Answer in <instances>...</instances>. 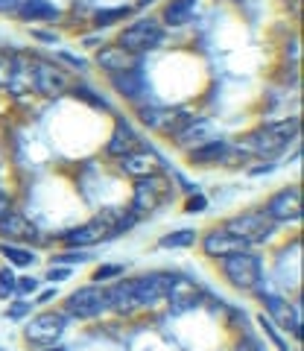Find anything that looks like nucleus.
<instances>
[{
	"label": "nucleus",
	"mask_w": 304,
	"mask_h": 351,
	"mask_svg": "<svg viewBox=\"0 0 304 351\" xmlns=\"http://www.w3.org/2000/svg\"><path fill=\"white\" fill-rule=\"evenodd\" d=\"M223 261V276L225 281L237 290H257L260 278H264V267H260V258L252 255V252H231V255L220 258Z\"/></svg>",
	"instance_id": "f257e3e1"
},
{
	"label": "nucleus",
	"mask_w": 304,
	"mask_h": 351,
	"mask_svg": "<svg viewBox=\"0 0 304 351\" xmlns=\"http://www.w3.org/2000/svg\"><path fill=\"white\" fill-rule=\"evenodd\" d=\"M275 219L266 217V211H246V214H237L231 219H225V232L234 234L237 240H243L246 246H257L275 232Z\"/></svg>",
	"instance_id": "f03ea898"
},
{
	"label": "nucleus",
	"mask_w": 304,
	"mask_h": 351,
	"mask_svg": "<svg viewBox=\"0 0 304 351\" xmlns=\"http://www.w3.org/2000/svg\"><path fill=\"white\" fill-rule=\"evenodd\" d=\"M161 41H164V29H161L158 21L140 18V21L129 24L121 32V38H117V47H123L126 53H132V56H140V53L155 50Z\"/></svg>",
	"instance_id": "7ed1b4c3"
},
{
	"label": "nucleus",
	"mask_w": 304,
	"mask_h": 351,
	"mask_svg": "<svg viewBox=\"0 0 304 351\" xmlns=\"http://www.w3.org/2000/svg\"><path fill=\"white\" fill-rule=\"evenodd\" d=\"M170 196V182L167 176H149V179H138L135 193H132V214L144 217L152 214L155 208Z\"/></svg>",
	"instance_id": "20e7f679"
},
{
	"label": "nucleus",
	"mask_w": 304,
	"mask_h": 351,
	"mask_svg": "<svg viewBox=\"0 0 304 351\" xmlns=\"http://www.w3.org/2000/svg\"><path fill=\"white\" fill-rule=\"evenodd\" d=\"M105 311H108L105 290H100L97 284H91V287H79L76 293L68 295V302H64V313L76 316V319H94V316H100Z\"/></svg>",
	"instance_id": "39448f33"
},
{
	"label": "nucleus",
	"mask_w": 304,
	"mask_h": 351,
	"mask_svg": "<svg viewBox=\"0 0 304 351\" xmlns=\"http://www.w3.org/2000/svg\"><path fill=\"white\" fill-rule=\"evenodd\" d=\"M64 328H68V316L59 311H45L41 316H32L27 322V339L32 346H53L56 339H62Z\"/></svg>",
	"instance_id": "423d86ee"
},
{
	"label": "nucleus",
	"mask_w": 304,
	"mask_h": 351,
	"mask_svg": "<svg viewBox=\"0 0 304 351\" xmlns=\"http://www.w3.org/2000/svg\"><path fill=\"white\" fill-rule=\"evenodd\" d=\"M140 120H144V126L152 129V132L176 135L179 129H184L190 114L184 112V108H176V106H144L140 108Z\"/></svg>",
	"instance_id": "0eeeda50"
},
{
	"label": "nucleus",
	"mask_w": 304,
	"mask_h": 351,
	"mask_svg": "<svg viewBox=\"0 0 304 351\" xmlns=\"http://www.w3.org/2000/svg\"><path fill=\"white\" fill-rule=\"evenodd\" d=\"M62 237L68 243V249H88V246L103 243L108 237H114V223H105V214H103V217H94L91 223H82L71 228V232H64Z\"/></svg>",
	"instance_id": "6e6552de"
},
{
	"label": "nucleus",
	"mask_w": 304,
	"mask_h": 351,
	"mask_svg": "<svg viewBox=\"0 0 304 351\" xmlns=\"http://www.w3.org/2000/svg\"><path fill=\"white\" fill-rule=\"evenodd\" d=\"M32 88L45 97H62L71 88V76L53 62H36L32 64Z\"/></svg>",
	"instance_id": "1a4fd4ad"
},
{
	"label": "nucleus",
	"mask_w": 304,
	"mask_h": 351,
	"mask_svg": "<svg viewBox=\"0 0 304 351\" xmlns=\"http://www.w3.org/2000/svg\"><path fill=\"white\" fill-rule=\"evenodd\" d=\"M170 281H173V272H147V276L129 278V284H132V293H135V302H138V307L155 304V302L161 299V295H167V290H170Z\"/></svg>",
	"instance_id": "9d476101"
},
{
	"label": "nucleus",
	"mask_w": 304,
	"mask_h": 351,
	"mask_svg": "<svg viewBox=\"0 0 304 351\" xmlns=\"http://www.w3.org/2000/svg\"><path fill=\"white\" fill-rule=\"evenodd\" d=\"M260 295V302L266 304V311H269V316L266 319H275L278 325H284V328H290L296 337H301L304 334V328H301V311L296 304H290V302H284L281 295H269V293H257Z\"/></svg>",
	"instance_id": "9b49d317"
},
{
	"label": "nucleus",
	"mask_w": 304,
	"mask_h": 351,
	"mask_svg": "<svg viewBox=\"0 0 304 351\" xmlns=\"http://www.w3.org/2000/svg\"><path fill=\"white\" fill-rule=\"evenodd\" d=\"M266 217H273L275 223H290V219L301 217V191L299 188H284L269 196L266 202Z\"/></svg>",
	"instance_id": "f8f14e48"
},
{
	"label": "nucleus",
	"mask_w": 304,
	"mask_h": 351,
	"mask_svg": "<svg viewBox=\"0 0 304 351\" xmlns=\"http://www.w3.org/2000/svg\"><path fill=\"white\" fill-rule=\"evenodd\" d=\"M0 237L9 240V243H15V240H21V243H32V240H38V228H36V223H29L24 214L6 211L3 217H0Z\"/></svg>",
	"instance_id": "ddd939ff"
},
{
	"label": "nucleus",
	"mask_w": 304,
	"mask_h": 351,
	"mask_svg": "<svg viewBox=\"0 0 304 351\" xmlns=\"http://www.w3.org/2000/svg\"><path fill=\"white\" fill-rule=\"evenodd\" d=\"M240 147L249 152V156H260V158H273L278 156L281 149L287 147V141H281L275 138L273 132H269L266 126L264 129H255V132H249V135L240 141Z\"/></svg>",
	"instance_id": "4468645a"
},
{
	"label": "nucleus",
	"mask_w": 304,
	"mask_h": 351,
	"mask_svg": "<svg viewBox=\"0 0 304 351\" xmlns=\"http://www.w3.org/2000/svg\"><path fill=\"white\" fill-rule=\"evenodd\" d=\"M167 299L173 302V311L179 313V311H190V307L202 299V293H199V287H197V284H193L190 278L176 276V272H173V281H170Z\"/></svg>",
	"instance_id": "2eb2a0df"
},
{
	"label": "nucleus",
	"mask_w": 304,
	"mask_h": 351,
	"mask_svg": "<svg viewBox=\"0 0 304 351\" xmlns=\"http://www.w3.org/2000/svg\"><path fill=\"white\" fill-rule=\"evenodd\" d=\"M243 246H246L243 240L228 234L225 228H211V232L202 237V252L208 258H225V255H231V252H240Z\"/></svg>",
	"instance_id": "dca6fc26"
},
{
	"label": "nucleus",
	"mask_w": 304,
	"mask_h": 351,
	"mask_svg": "<svg viewBox=\"0 0 304 351\" xmlns=\"http://www.w3.org/2000/svg\"><path fill=\"white\" fill-rule=\"evenodd\" d=\"M121 170L126 176H132V179H149V176H158L161 173V161L158 156H152V152H129V156L121 158Z\"/></svg>",
	"instance_id": "f3484780"
},
{
	"label": "nucleus",
	"mask_w": 304,
	"mask_h": 351,
	"mask_svg": "<svg viewBox=\"0 0 304 351\" xmlns=\"http://www.w3.org/2000/svg\"><path fill=\"white\" fill-rule=\"evenodd\" d=\"M97 64H100L108 76H114V73H123V71H135L138 56H132V53H126L123 47L112 44V47H103L97 53Z\"/></svg>",
	"instance_id": "a211bd4d"
},
{
	"label": "nucleus",
	"mask_w": 304,
	"mask_h": 351,
	"mask_svg": "<svg viewBox=\"0 0 304 351\" xmlns=\"http://www.w3.org/2000/svg\"><path fill=\"white\" fill-rule=\"evenodd\" d=\"M140 147V138H138V132L126 123V120L121 117L117 120V129H114V135L112 141H108V156H117V158H123L129 156V152H135Z\"/></svg>",
	"instance_id": "6ab92c4d"
},
{
	"label": "nucleus",
	"mask_w": 304,
	"mask_h": 351,
	"mask_svg": "<svg viewBox=\"0 0 304 351\" xmlns=\"http://www.w3.org/2000/svg\"><path fill=\"white\" fill-rule=\"evenodd\" d=\"M112 85H114V91L126 97V100H138V97H144L147 91V82H144V76H140V71H123V73H114L112 76Z\"/></svg>",
	"instance_id": "aec40b11"
},
{
	"label": "nucleus",
	"mask_w": 304,
	"mask_h": 351,
	"mask_svg": "<svg viewBox=\"0 0 304 351\" xmlns=\"http://www.w3.org/2000/svg\"><path fill=\"white\" fill-rule=\"evenodd\" d=\"M105 299H108V307L117 313H135L138 311V302H135V293H132V284L126 281H117L112 290H105Z\"/></svg>",
	"instance_id": "412c9836"
},
{
	"label": "nucleus",
	"mask_w": 304,
	"mask_h": 351,
	"mask_svg": "<svg viewBox=\"0 0 304 351\" xmlns=\"http://www.w3.org/2000/svg\"><path fill=\"white\" fill-rule=\"evenodd\" d=\"M15 15L21 21H56L59 9L53 3H47V0H24V3L15 9Z\"/></svg>",
	"instance_id": "4be33fe9"
},
{
	"label": "nucleus",
	"mask_w": 304,
	"mask_h": 351,
	"mask_svg": "<svg viewBox=\"0 0 304 351\" xmlns=\"http://www.w3.org/2000/svg\"><path fill=\"white\" fill-rule=\"evenodd\" d=\"M228 152V144L225 141H211V144H202L190 152V161L197 164V167H205V164H220L223 156Z\"/></svg>",
	"instance_id": "5701e85b"
},
{
	"label": "nucleus",
	"mask_w": 304,
	"mask_h": 351,
	"mask_svg": "<svg viewBox=\"0 0 304 351\" xmlns=\"http://www.w3.org/2000/svg\"><path fill=\"white\" fill-rule=\"evenodd\" d=\"M193 3H197V0H170V3L164 6V24H170V27H181L184 21L190 18Z\"/></svg>",
	"instance_id": "b1692460"
},
{
	"label": "nucleus",
	"mask_w": 304,
	"mask_h": 351,
	"mask_svg": "<svg viewBox=\"0 0 304 351\" xmlns=\"http://www.w3.org/2000/svg\"><path fill=\"white\" fill-rule=\"evenodd\" d=\"M6 88L12 94H21V91H27V88H32V68H29V64L12 62V73H9Z\"/></svg>",
	"instance_id": "393cba45"
},
{
	"label": "nucleus",
	"mask_w": 304,
	"mask_h": 351,
	"mask_svg": "<svg viewBox=\"0 0 304 351\" xmlns=\"http://www.w3.org/2000/svg\"><path fill=\"white\" fill-rule=\"evenodd\" d=\"M0 255H3L12 267H32L36 263V255H32L29 249H24V246H15V243H9V240H3L0 243Z\"/></svg>",
	"instance_id": "a878e982"
},
{
	"label": "nucleus",
	"mask_w": 304,
	"mask_h": 351,
	"mask_svg": "<svg viewBox=\"0 0 304 351\" xmlns=\"http://www.w3.org/2000/svg\"><path fill=\"white\" fill-rule=\"evenodd\" d=\"M193 243H197V232L193 228H179V232H170L158 240L161 249H188Z\"/></svg>",
	"instance_id": "bb28decb"
},
{
	"label": "nucleus",
	"mask_w": 304,
	"mask_h": 351,
	"mask_svg": "<svg viewBox=\"0 0 304 351\" xmlns=\"http://www.w3.org/2000/svg\"><path fill=\"white\" fill-rule=\"evenodd\" d=\"M205 129H211V123H205V120H188V132L179 129L176 132V144H193V138H202Z\"/></svg>",
	"instance_id": "cd10ccee"
},
{
	"label": "nucleus",
	"mask_w": 304,
	"mask_h": 351,
	"mask_svg": "<svg viewBox=\"0 0 304 351\" xmlns=\"http://www.w3.org/2000/svg\"><path fill=\"white\" fill-rule=\"evenodd\" d=\"M266 129L273 132L275 138H281V141H290V138H296V135H299L301 123H299L296 117H290V120H278V123H269Z\"/></svg>",
	"instance_id": "c85d7f7f"
},
{
	"label": "nucleus",
	"mask_w": 304,
	"mask_h": 351,
	"mask_svg": "<svg viewBox=\"0 0 304 351\" xmlns=\"http://www.w3.org/2000/svg\"><path fill=\"white\" fill-rule=\"evenodd\" d=\"M91 255L82 249H73V252H62V255L53 258V263H62V267H73V263H88Z\"/></svg>",
	"instance_id": "c756f323"
},
{
	"label": "nucleus",
	"mask_w": 304,
	"mask_h": 351,
	"mask_svg": "<svg viewBox=\"0 0 304 351\" xmlns=\"http://www.w3.org/2000/svg\"><path fill=\"white\" fill-rule=\"evenodd\" d=\"M126 15H129L126 6H123V9H103V12L94 15V24H97V27H108V24H114V21H121V18H126Z\"/></svg>",
	"instance_id": "7c9ffc66"
},
{
	"label": "nucleus",
	"mask_w": 304,
	"mask_h": 351,
	"mask_svg": "<svg viewBox=\"0 0 304 351\" xmlns=\"http://www.w3.org/2000/svg\"><path fill=\"white\" fill-rule=\"evenodd\" d=\"M15 295V276L9 269H0V299Z\"/></svg>",
	"instance_id": "2f4dec72"
},
{
	"label": "nucleus",
	"mask_w": 304,
	"mask_h": 351,
	"mask_svg": "<svg viewBox=\"0 0 304 351\" xmlns=\"http://www.w3.org/2000/svg\"><path fill=\"white\" fill-rule=\"evenodd\" d=\"M123 272V267L121 263H103L100 269L94 272V281H108V278H117Z\"/></svg>",
	"instance_id": "473e14b6"
},
{
	"label": "nucleus",
	"mask_w": 304,
	"mask_h": 351,
	"mask_svg": "<svg viewBox=\"0 0 304 351\" xmlns=\"http://www.w3.org/2000/svg\"><path fill=\"white\" fill-rule=\"evenodd\" d=\"M257 322H260V328H264V331L269 334V339H273V343L278 346V351H290V348H287V343H284V339H281V337H278V331H275V328H273V322H269V319H266V316H257Z\"/></svg>",
	"instance_id": "72a5a7b5"
},
{
	"label": "nucleus",
	"mask_w": 304,
	"mask_h": 351,
	"mask_svg": "<svg viewBox=\"0 0 304 351\" xmlns=\"http://www.w3.org/2000/svg\"><path fill=\"white\" fill-rule=\"evenodd\" d=\"M73 91H76V97H82V100H88V103H94L97 108H108V106H105V100H103V97H97L94 91H88V88L76 85V88H73Z\"/></svg>",
	"instance_id": "f704fd0d"
},
{
	"label": "nucleus",
	"mask_w": 304,
	"mask_h": 351,
	"mask_svg": "<svg viewBox=\"0 0 304 351\" xmlns=\"http://www.w3.org/2000/svg\"><path fill=\"white\" fill-rule=\"evenodd\" d=\"M59 59H62L64 64H68V68H73V71H85V68H88V62L79 59V56H73V53H68V50L59 53Z\"/></svg>",
	"instance_id": "c9c22d12"
},
{
	"label": "nucleus",
	"mask_w": 304,
	"mask_h": 351,
	"mask_svg": "<svg viewBox=\"0 0 304 351\" xmlns=\"http://www.w3.org/2000/svg\"><path fill=\"white\" fill-rule=\"evenodd\" d=\"M71 276H73V269H71V267L64 269L62 263H56V267H53V269H47V278H50V281H56V284H59V281H68Z\"/></svg>",
	"instance_id": "e433bc0d"
},
{
	"label": "nucleus",
	"mask_w": 304,
	"mask_h": 351,
	"mask_svg": "<svg viewBox=\"0 0 304 351\" xmlns=\"http://www.w3.org/2000/svg\"><path fill=\"white\" fill-rule=\"evenodd\" d=\"M38 287V281L36 278H18L15 281V295H24V293H32Z\"/></svg>",
	"instance_id": "4c0bfd02"
},
{
	"label": "nucleus",
	"mask_w": 304,
	"mask_h": 351,
	"mask_svg": "<svg viewBox=\"0 0 304 351\" xmlns=\"http://www.w3.org/2000/svg\"><path fill=\"white\" fill-rule=\"evenodd\" d=\"M9 73H12V59H6L3 53H0V88H6Z\"/></svg>",
	"instance_id": "58836bf2"
},
{
	"label": "nucleus",
	"mask_w": 304,
	"mask_h": 351,
	"mask_svg": "<svg viewBox=\"0 0 304 351\" xmlns=\"http://www.w3.org/2000/svg\"><path fill=\"white\" fill-rule=\"evenodd\" d=\"M27 313H29V302H15V304L6 311L9 319H21V316H27Z\"/></svg>",
	"instance_id": "ea45409f"
},
{
	"label": "nucleus",
	"mask_w": 304,
	"mask_h": 351,
	"mask_svg": "<svg viewBox=\"0 0 304 351\" xmlns=\"http://www.w3.org/2000/svg\"><path fill=\"white\" fill-rule=\"evenodd\" d=\"M234 351H264V348H260L257 339H252V337H243L240 343L234 346Z\"/></svg>",
	"instance_id": "a19ab883"
},
{
	"label": "nucleus",
	"mask_w": 304,
	"mask_h": 351,
	"mask_svg": "<svg viewBox=\"0 0 304 351\" xmlns=\"http://www.w3.org/2000/svg\"><path fill=\"white\" fill-rule=\"evenodd\" d=\"M24 0H0V12H15Z\"/></svg>",
	"instance_id": "79ce46f5"
},
{
	"label": "nucleus",
	"mask_w": 304,
	"mask_h": 351,
	"mask_svg": "<svg viewBox=\"0 0 304 351\" xmlns=\"http://www.w3.org/2000/svg\"><path fill=\"white\" fill-rule=\"evenodd\" d=\"M205 205H208V199H205V196H193V202H188V211H202Z\"/></svg>",
	"instance_id": "37998d69"
},
{
	"label": "nucleus",
	"mask_w": 304,
	"mask_h": 351,
	"mask_svg": "<svg viewBox=\"0 0 304 351\" xmlns=\"http://www.w3.org/2000/svg\"><path fill=\"white\" fill-rule=\"evenodd\" d=\"M9 205H12V199H9V193H6V191H0V217H3L6 211H12Z\"/></svg>",
	"instance_id": "c03bdc74"
},
{
	"label": "nucleus",
	"mask_w": 304,
	"mask_h": 351,
	"mask_svg": "<svg viewBox=\"0 0 304 351\" xmlns=\"http://www.w3.org/2000/svg\"><path fill=\"white\" fill-rule=\"evenodd\" d=\"M32 36H36L38 41H45V44H56V36H53V32H45V29H38V32H32Z\"/></svg>",
	"instance_id": "a18cd8bd"
},
{
	"label": "nucleus",
	"mask_w": 304,
	"mask_h": 351,
	"mask_svg": "<svg viewBox=\"0 0 304 351\" xmlns=\"http://www.w3.org/2000/svg\"><path fill=\"white\" fill-rule=\"evenodd\" d=\"M53 295H56V290H53V287H50V290H45V293H41V295H38V302H41V304H45V302H50V299H53Z\"/></svg>",
	"instance_id": "49530a36"
},
{
	"label": "nucleus",
	"mask_w": 304,
	"mask_h": 351,
	"mask_svg": "<svg viewBox=\"0 0 304 351\" xmlns=\"http://www.w3.org/2000/svg\"><path fill=\"white\" fill-rule=\"evenodd\" d=\"M266 170H273V164H260V167H252L249 173H252V176H257V173H266Z\"/></svg>",
	"instance_id": "de8ad7c7"
},
{
	"label": "nucleus",
	"mask_w": 304,
	"mask_h": 351,
	"mask_svg": "<svg viewBox=\"0 0 304 351\" xmlns=\"http://www.w3.org/2000/svg\"><path fill=\"white\" fill-rule=\"evenodd\" d=\"M152 3V0H140V6H149Z\"/></svg>",
	"instance_id": "09e8293b"
},
{
	"label": "nucleus",
	"mask_w": 304,
	"mask_h": 351,
	"mask_svg": "<svg viewBox=\"0 0 304 351\" xmlns=\"http://www.w3.org/2000/svg\"><path fill=\"white\" fill-rule=\"evenodd\" d=\"M47 351H68V348H47Z\"/></svg>",
	"instance_id": "8fccbe9b"
}]
</instances>
